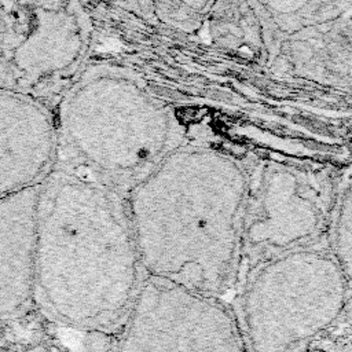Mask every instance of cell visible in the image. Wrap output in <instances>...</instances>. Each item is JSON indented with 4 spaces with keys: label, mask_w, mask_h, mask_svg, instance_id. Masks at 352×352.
Listing matches in <instances>:
<instances>
[{
    "label": "cell",
    "mask_w": 352,
    "mask_h": 352,
    "mask_svg": "<svg viewBox=\"0 0 352 352\" xmlns=\"http://www.w3.org/2000/svg\"><path fill=\"white\" fill-rule=\"evenodd\" d=\"M55 109L0 90V197L42 186L58 162Z\"/></svg>",
    "instance_id": "8"
},
{
    "label": "cell",
    "mask_w": 352,
    "mask_h": 352,
    "mask_svg": "<svg viewBox=\"0 0 352 352\" xmlns=\"http://www.w3.org/2000/svg\"><path fill=\"white\" fill-rule=\"evenodd\" d=\"M94 25L78 1L0 0V90L55 109L88 66Z\"/></svg>",
    "instance_id": "5"
},
{
    "label": "cell",
    "mask_w": 352,
    "mask_h": 352,
    "mask_svg": "<svg viewBox=\"0 0 352 352\" xmlns=\"http://www.w3.org/2000/svg\"><path fill=\"white\" fill-rule=\"evenodd\" d=\"M328 246L340 264L352 290V179L340 185L329 230Z\"/></svg>",
    "instance_id": "11"
},
{
    "label": "cell",
    "mask_w": 352,
    "mask_h": 352,
    "mask_svg": "<svg viewBox=\"0 0 352 352\" xmlns=\"http://www.w3.org/2000/svg\"><path fill=\"white\" fill-rule=\"evenodd\" d=\"M42 186L0 197V316L14 321L35 304L37 212Z\"/></svg>",
    "instance_id": "9"
},
{
    "label": "cell",
    "mask_w": 352,
    "mask_h": 352,
    "mask_svg": "<svg viewBox=\"0 0 352 352\" xmlns=\"http://www.w3.org/2000/svg\"><path fill=\"white\" fill-rule=\"evenodd\" d=\"M212 1H194V3H151L155 14L160 18L186 32L203 28L208 15Z\"/></svg>",
    "instance_id": "12"
},
{
    "label": "cell",
    "mask_w": 352,
    "mask_h": 352,
    "mask_svg": "<svg viewBox=\"0 0 352 352\" xmlns=\"http://www.w3.org/2000/svg\"><path fill=\"white\" fill-rule=\"evenodd\" d=\"M253 167L187 141L127 196L146 277L217 298L237 287Z\"/></svg>",
    "instance_id": "1"
},
{
    "label": "cell",
    "mask_w": 352,
    "mask_h": 352,
    "mask_svg": "<svg viewBox=\"0 0 352 352\" xmlns=\"http://www.w3.org/2000/svg\"><path fill=\"white\" fill-rule=\"evenodd\" d=\"M204 26L217 46L262 65L269 64V33L257 1L212 3Z\"/></svg>",
    "instance_id": "10"
},
{
    "label": "cell",
    "mask_w": 352,
    "mask_h": 352,
    "mask_svg": "<svg viewBox=\"0 0 352 352\" xmlns=\"http://www.w3.org/2000/svg\"><path fill=\"white\" fill-rule=\"evenodd\" d=\"M332 352H352V341H348L347 344H341Z\"/></svg>",
    "instance_id": "14"
},
{
    "label": "cell",
    "mask_w": 352,
    "mask_h": 352,
    "mask_svg": "<svg viewBox=\"0 0 352 352\" xmlns=\"http://www.w3.org/2000/svg\"><path fill=\"white\" fill-rule=\"evenodd\" d=\"M340 183L332 171L294 161L255 162L245 209L237 287L271 259L328 244Z\"/></svg>",
    "instance_id": "6"
},
{
    "label": "cell",
    "mask_w": 352,
    "mask_h": 352,
    "mask_svg": "<svg viewBox=\"0 0 352 352\" xmlns=\"http://www.w3.org/2000/svg\"><path fill=\"white\" fill-rule=\"evenodd\" d=\"M119 352H249L221 298L146 277L123 326Z\"/></svg>",
    "instance_id": "7"
},
{
    "label": "cell",
    "mask_w": 352,
    "mask_h": 352,
    "mask_svg": "<svg viewBox=\"0 0 352 352\" xmlns=\"http://www.w3.org/2000/svg\"><path fill=\"white\" fill-rule=\"evenodd\" d=\"M347 319V322L350 323V330H351V336H352V298L351 301H350V304H348V308H347V312H346V316H344ZM351 341H352V337H351Z\"/></svg>",
    "instance_id": "13"
},
{
    "label": "cell",
    "mask_w": 352,
    "mask_h": 352,
    "mask_svg": "<svg viewBox=\"0 0 352 352\" xmlns=\"http://www.w3.org/2000/svg\"><path fill=\"white\" fill-rule=\"evenodd\" d=\"M144 280L126 197L57 165L39 197L37 308L68 328L112 332Z\"/></svg>",
    "instance_id": "2"
},
{
    "label": "cell",
    "mask_w": 352,
    "mask_h": 352,
    "mask_svg": "<svg viewBox=\"0 0 352 352\" xmlns=\"http://www.w3.org/2000/svg\"><path fill=\"white\" fill-rule=\"evenodd\" d=\"M249 352H300L346 316L352 290L328 244L271 259L238 285Z\"/></svg>",
    "instance_id": "4"
},
{
    "label": "cell",
    "mask_w": 352,
    "mask_h": 352,
    "mask_svg": "<svg viewBox=\"0 0 352 352\" xmlns=\"http://www.w3.org/2000/svg\"><path fill=\"white\" fill-rule=\"evenodd\" d=\"M55 114L57 165L124 197L189 141L172 109L143 78L110 64L87 66Z\"/></svg>",
    "instance_id": "3"
}]
</instances>
